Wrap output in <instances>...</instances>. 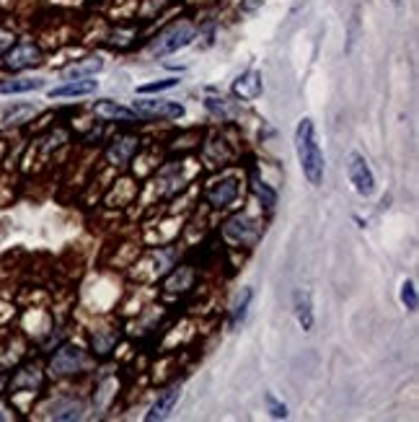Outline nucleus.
<instances>
[{
    "label": "nucleus",
    "mask_w": 419,
    "mask_h": 422,
    "mask_svg": "<svg viewBox=\"0 0 419 422\" xmlns=\"http://www.w3.org/2000/svg\"><path fill=\"white\" fill-rule=\"evenodd\" d=\"M295 153L301 161L303 176L308 179L311 187H321L324 184V153L318 145V135H316V125L311 117H303L295 127Z\"/></svg>",
    "instance_id": "obj_1"
},
{
    "label": "nucleus",
    "mask_w": 419,
    "mask_h": 422,
    "mask_svg": "<svg viewBox=\"0 0 419 422\" xmlns=\"http://www.w3.org/2000/svg\"><path fill=\"white\" fill-rule=\"evenodd\" d=\"M42 62H45V55L34 42H13L11 47L0 55V65L11 73L29 71V68H36Z\"/></svg>",
    "instance_id": "obj_2"
},
{
    "label": "nucleus",
    "mask_w": 419,
    "mask_h": 422,
    "mask_svg": "<svg viewBox=\"0 0 419 422\" xmlns=\"http://www.w3.org/2000/svg\"><path fill=\"white\" fill-rule=\"evenodd\" d=\"M192 39H194V29H192V24H186V21L174 24L168 32H166V34L158 36V42H153L151 55L153 58H166V55H174V52H179V49H184Z\"/></svg>",
    "instance_id": "obj_3"
},
{
    "label": "nucleus",
    "mask_w": 419,
    "mask_h": 422,
    "mask_svg": "<svg viewBox=\"0 0 419 422\" xmlns=\"http://www.w3.org/2000/svg\"><path fill=\"white\" fill-rule=\"evenodd\" d=\"M132 112L142 119H179L184 117V104L166 99H142L132 104Z\"/></svg>",
    "instance_id": "obj_4"
},
{
    "label": "nucleus",
    "mask_w": 419,
    "mask_h": 422,
    "mask_svg": "<svg viewBox=\"0 0 419 422\" xmlns=\"http://www.w3.org/2000/svg\"><path fill=\"white\" fill-rule=\"evenodd\" d=\"M347 174L352 187H355V192L360 197H370L372 192H375V174H372V169L365 161V156H360V153H352L349 156Z\"/></svg>",
    "instance_id": "obj_5"
},
{
    "label": "nucleus",
    "mask_w": 419,
    "mask_h": 422,
    "mask_svg": "<svg viewBox=\"0 0 419 422\" xmlns=\"http://www.w3.org/2000/svg\"><path fill=\"white\" fill-rule=\"evenodd\" d=\"M83 365H86V352L78 347V345H65L55 352L52 358V373L58 375H70L78 373Z\"/></svg>",
    "instance_id": "obj_6"
},
{
    "label": "nucleus",
    "mask_w": 419,
    "mask_h": 422,
    "mask_svg": "<svg viewBox=\"0 0 419 422\" xmlns=\"http://www.w3.org/2000/svg\"><path fill=\"white\" fill-rule=\"evenodd\" d=\"M225 236L236 244H254L259 236V225L249 215H236L225 223Z\"/></svg>",
    "instance_id": "obj_7"
},
{
    "label": "nucleus",
    "mask_w": 419,
    "mask_h": 422,
    "mask_svg": "<svg viewBox=\"0 0 419 422\" xmlns=\"http://www.w3.org/2000/svg\"><path fill=\"white\" fill-rule=\"evenodd\" d=\"M181 399V384H174V386L163 388L161 394H158V399L153 401L151 412L145 414V420L148 422H155V420H166L171 412H174L176 401Z\"/></svg>",
    "instance_id": "obj_8"
},
{
    "label": "nucleus",
    "mask_w": 419,
    "mask_h": 422,
    "mask_svg": "<svg viewBox=\"0 0 419 422\" xmlns=\"http://www.w3.org/2000/svg\"><path fill=\"white\" fill-rule=\"evenodd\" d=\"M262 91H264V83H262V75L256 71H246L244 75H238L236 83H233V94L238 96V99H244V101L259 99Z\"/></svg>",
    "instance_id": "obj_9"
},
{
    "label": "nucleus",
    "mask_w": 419,
    "mask_h": 422,
    "mask_svg": "<svg viewBox=\"0 0 419 422\" xmlns=\"http://www.w3.org/2000/svg\"><path fill=\"white\" fill-rule=\"evenodd\" d=\"M96 88H99V81H93V75L91 78H70L68 83L52 88L49 96H52V99H62V96H88V94H93Z\"/></svg>",
    "instance_id": "obj_10"
},
{
    "label": "nucleus",
    "mask_w": 419,
    "mask_h": 422,
    "mask_svg": "<svg viewBox=\"0 0 419 422\" xmlns=\"http://www.w3.org/2000/svg\"><path fill=\"white\" fill-rule=\"evenodd\" d=\"M138 145L140 140L138 138H132V135H125V138H114V142L109 145V151H106V158L112 161V164H127L129 158L138 153Z\"/></svg>",
    "instance_id": "obj_11"
},
{
    "label": "nucleus",
    "mask_w": 419,
    "mask_h": 422,
    "mask_svg": "<svg viewBox=\"0 0 419 422\" xmlns=\"http://www.w3.org/2000/svg\"><path fill=\"white\" fill-rule=\"evenodd\" d=\"M236 195H238V182L236 179H223V182H215L210 187L207 199L212 208H225L236 199Z\"/></svg>",
    "instance_id": "obj_12"
},
{
    "label": "nucleus",
    "mask_w": 419,
    "mask_h": 422,
    "mask_svg": "<svg viewBox=\"0 0 419 422\" xmlns=\"http://www.w3.org/2000/svg\"><path fill=\"white\" fill-rule=\"evenodd\" d=\"M292 306H295V319L305 332L314 329V303H311V293L308 290H295L292 295Z\"/></svg>",
    "instance_id": "obj_13"
},
{
    "label": "nucleus",
    "mask_w": 419,
    "mask_h": 422,
    "mask_svg": "<svg viewBox=\"0 0 419 422\" xmlns=\"http://www.w3.org/2000/svg\"><path fill=\"white\" fill-rule=\"evenodd\" d=\"M42 86H45L42 78H3L0 81V96L29 94V91H39Z\"/></svg>",
    "instance_id": "obj_14"
},
{
    "label": "nucleus",
    "mask_w": 419,
    "mask_h": 422,
    "mask_svg": "<svg viewBox=\"0 0 419 422\" xmlns=\"http://www.w3.org/2000/svg\"><path fill=\"white\" fill-rule=\"evenodd\" d=\"M49 417H55V420H81L83 404L75 401V399H58L49 407Z\"/></svg>",
    "instance_id": "obj_15"
},
{
    "label": "nucleus",
    "mask_w": 419,
    "mask_h": 422,
    "mask_svg": "<svg viewBox=\"0 0 419 422\" xmlns=\"http://www.w3.org/2000/svg\"><path fill=\"white\" fill-rule=\"evenodd\" d=\"M93 112L104 119H122V122H132V119L138 117L132 109L119 106L116 101H99V104H93Z\"/></svg>",
    "instance_id": "obj_16"
},
{
    "label": "nucleus",
    "mask_w": 419,
    "mask_h": 422,
    "mask_svg": "<svg viewBox=\"0 0 419 422\" xmlns=\"http://www.w3.org/2000/svg\"><path fill=\"white\" fill-rule=\"evenodd\" d=\"M251 298H254V290H251V288H244V293L238 295V301H236V306H233V314H231V327L233 329L238 327V324L246 319L249 306H251Z\"/></svg>",
    "instance_id": "obj_17"
},
{
    "label": "nucleus",
    "mask_w": 419,
    "mask_h": 422,
    "mask_svg": "<svg viewBox=\"0 0 419 422\" xmlns=\"http://www.w3.org/2000/svg\"><path fill=\"white\" fill-rule=\"evenodd\" d=\"M104 68V60L101 58H88L81 65H73L68 71V78H91L93 73H99Z\"/></svg>",
    "instance_id": "obj_18"
},
{
    "label": "nucleus",
    "mask_w": 419,
    "mask_h": 422,
    "mask_svg": "<svg viewBox=\"0 0 419 422\" xmlns=\"http://www.w3.org/2000/svg\"><path fill=\"white\" fill-rule=\"evenodd\" d=\"M254 192H256V197H259V202H262L267 210H272V208L277 205V192L269 187V184H264L262 179H254Z\"/></svg>",
    "instance_id": "obj_19"
},
{
    "label": "nucleus",
    "mask_w": 419,
    "mask_h": 422,
    "mask_svg": "<svg viewBox=\"0 0 419 422\" xmlns=\"http://www.w3.org/2000/svg\"><path fill=\"white\" fill-rule=\"evenodd\" d=\"M176 86H179V78H163V81L138 86V94H161V91H168V88H176Z\"/></svg>",
    "instance_id": "obj_20"
},
{
    "label": "nucleus",
    "mask_w": 419,
    "mask_h": 422,
    "mask_svg": "<svg viewBox=\"0 0 419 422\" xmlns=\"http://www.w3.org/2000/svg\"><path fill=\"white\" fill-rule=\"evenodd\" d=\"M114 342H116L114 329H106V332H96V334H93V347L99 352H109L114 347Z\"/></svg>",
    "instance_id": "obj_21"
},
{
    "label": "nucleus",
    "mask_w": 419,
    "mask_h": 422,
    "mask_svg": "<svg viewBox=\"0 0 419 422\" xmlns=\"http://www.w3.org/2000/svg\"><path fill=\"white\" fill-rule=\"evenodd\" d=\"M401 303L407 306L409 311H417V288H414L411 280H407L401 285Z\"/></svg>",
    "instance_id": "obj_22"
},
{
    "label": "nucleus",
    "mask_w": 419,
    "mask_h": 422,
    "mask_svg": "<svg viewBox=\"0 0 419 422\" xmlns=\"http://www.w3.org/2000/svg\"><path fill=\"white\" fill-rule=\"evenodd\" d=\"M267 407H269V414L275 417V420H282V417H288V407L285 404H279L277 399L267 394Z\"/></svg>",
    "instance_id": "obj_23"
},
{
    "label": "nucleus",
    "mask_w": 419,
    "mask_h": 422,
    "mask_svg": "<svg viewBox=\"0 0 419 422\" xmlns=\"http://www.w3.org/2000/svg\"><path fill=\"white\" fill-rule=\"evenodd\" d=\"M13 39H16V36H13V32H8V29H0V55H3V52H5L8 47H11Z\"/></svg>",
    "instance_id": "obj_24"
}]
</instances>
